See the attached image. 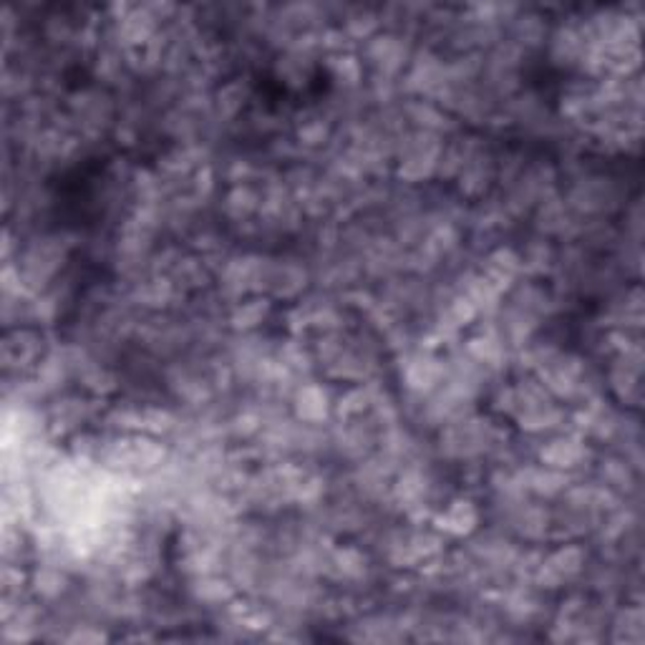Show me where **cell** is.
<instances>
[{
	"label": "cell",
	"instance_id": "cell-7",
	"mask_svg": "<svg viewBox=\"0 0 645 645\" xmlns=\"http://www.w3.org/2000/svg\"><path fill=\"white\" fill-rule=\"evenodd\" d=\"M31 588L38 598L53 600L66 588V577H63L61 570H56V567H41V570L33 572Z\"/></svg>",
	"mask_w": 645,
	"mask_h": 645
},
{
	"label": "cell",
	"instance_id": "cell-8",
	"mask_svg": "<svg viewBox=\"0 0 645 645\" xmlns=\"http://www.w3.org/2000/svg\"><path fill=\"white\" fill-rule=\"evenodd\" d=\"M215 106L222 116H235L245 106V89L240 81H230L215 96Z\"/></svg>",
	"mask_w": 645,
	"mask_h": 645
},
{
	"label": "cell",
	"instance_id": "cell-4",
	"mask_svg": "<svg viewBox=\"0 0 645 645\" xmlns=\"http://www.w3.org/2000/svg\"><path fill=\"white\" fill-rule=\"evenodd\" d=\"M293 411L295 419L303 421V424H320L331 416L333 401L320 383H305L295 391Z\"/></svg>",
	"mask_w": 645,
	"mask_h": 645
},
{
	"label": "cell",
	"instance_id": "cell-6",
	"mask_svg": "<svg viewBox=\"0 0 645 645\" xmlns=\"http://www.w3.org/2000/svg\"><path fill=\"white\" fill-rule=\"evenodd\" d=\"M270 310L268 298H245L232 308L230 320L237 331H255Z\"/></svg>",
	"mask_w": 645,
	"mask_h": 645
},
{
	"label": "cell",
	"instance_id": "cell-1",
	"mask_svg": "<svg viewBox=\"0 0 645 645\" xmlns=\"http://www.w3.org/2000/svg\"><path fill=\"white\" fill-rule=\"evenodd\" d=\"M48 358V343L38 328L18 326L6 333L3 341V363L8 371L36 373Z\"/></svg>",
	"mask_w": 645,
	"mask_h": 645
},
{
	"label": "cell",
	"instance_id": "cell-3",
	"mask_svg": "<svg viewBox=\"0 0 645 645\" xmlns=\"http://www.w3.org/2000/svg\"><path fill=\"white\" fill-rule=\"evenodd\" d=\"M479 527V507L467 497L451 499L434 517V530L449 537H469Z\"/></svg>",
	"mask_w": 645,
	"mask_h": 645
},
{
	"label": "cell",
	"instance_id": "cell-5",
	"mask_svg": "<svg viewBox=\"0 0 645 645\" xmlns=\"http://www.w3.org/2000/svg\"><path fill=\"white\" fill-rule=\"evenodd\" d=\"M406 383L409 389L419 391V394H426V391L436 389L444 378V368H441L439 358L434 353H416V356L409 358V366L404 371Z\"/></svg>",
	"mask_w": 645,
	"mask_h": 645
},
{
	"label": "cell",
	"instance_id": "cell-2",
	"mask_svg": "<svg viewBox=\"0 0 645 645\" xmlns=\"http://www.w3.org/2000/svg\"><path fill=\"white\" fill-rule=\"evenodd\" d=\"M585 457H588V441L575 434L552 436L540 449L542 467H550L555 472H570V469L580 467Z\"/></svg>",
	"mask_w": 645,
	"mask_h": 645
}]
</instances>
